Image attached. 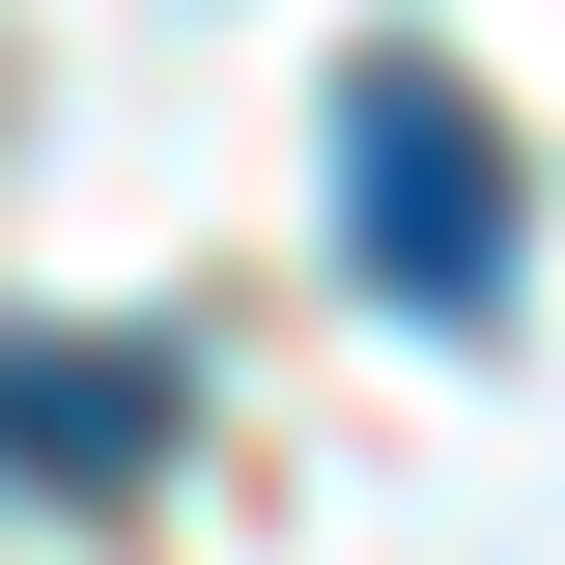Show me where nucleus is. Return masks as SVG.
Here are the masks:
<instances>
[{
  "mask_svg": "<svg viewBox=\"0 0 565 565\" xmlns=\"http://www.w3.org/2000/svg\"><path fill=\"white\" fill-rule=\"evenodd\" d=\"M340 255L367 311H452V340L509 311V114L452 57H340Z\"/></svg>",
  "mask_w": 565,
  "mask_h": 565,
  "instance_id": "nucleus-1",
  "label": "nucleus"
},
{
  "mask_svg": "<svg viewBox=\"0 0 565 565\" xmlns=\"http://www.w3.org/2000/svg\"><path fill=\"white\" fill-rule=\"evenodd\" d=\"M170 452H199V367H170V340H57V311H0V481L141 509Z\"/></svg>",
  "mask_w": 565,
  "mask_h": 565,
  "instance_id": "nucleus-2",
  "label": "nucleus"
}]
</instances>
